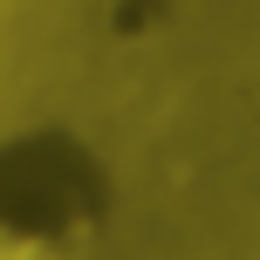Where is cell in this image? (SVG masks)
Masks as SVG:
<instances>
[{
	"label": "cell",
	"mask_w": 260,
	"mask_h": 260,
	"mask_svg": "<svg viewBox=\"0 0 260 260\" xmlns=\"http://www.w3.org/2000/svg\"><path fill=\"white\" fill-rule=\"evenodd\" d=\"M103 165L69 130H21L0 144V260H82L103 233Z\"/></svg>",
	"instance_id": "6da1fadb"
}]
</instances>
